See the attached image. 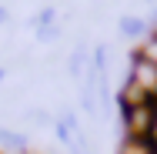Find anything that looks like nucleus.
<instances>
[{
    "instance_id": "f257e3e1",
    "label": "nucleus",
    "mask_w": 157,
    "mask_h": 154,
    "mask_svg": "<svg viewBox=\"0 0 157 154\" xmlns=\"http://www.w3.org/2000/svg\"><path fill=\"white\" fill-rule=\"evenodd\" d=\"M157 114L151 111V104H140V107H127L124 111V127H127V137H147L151 127H154Z\"/></svg>"
},
{
    "instance_id": "9d476101",
    "label": "nucleus",
    "mask_w": 157,
    "mask_h": 154,
    "mask_svg": "<svg viewBox=\"0 0 157 154\" xmlns=\"http://www.w3.org/2000/svg\"><path fill=\"white\" fill-rule=\"evenodd\" d=\"M37 37H40V40H54V37H57V27H40Z\"/></svg>"
},
{
    "instance_id": "6e6552de",
    "label": "nucleus",
    "mask_w": 157,
    "mask_h": 154,
    "mask_svg": "<svg viewBox=\"0 0 157 154\" xmlns=\"http://www.w3.org/2000/svg\"><path fill=\"white\" fill-rule=\"evenodd\" d=\"M54 20H57V10H54V7H44V10L33 17V27H37V30H40V27H54Z\"/></svg>"
},
{
    "instance_id": "f8f14e48",
    "label": "nucleus",
    "mask_w": 157,
    "mask_h": 154,
    "mask_svg": "<svg viewBox=\"0 0 157 154\" xmlns=\"http://www.w3.org/2000/svg\"><path fill=\"white\" fill-rule=\"evenodd\" d=\"M3 20H7V10H3V7H0V24H3Z\"/></svg>"
},
{
    "instance_id": "423d86ee",
    "label": "nucleus",
    "mask_w": 157,
    "mask_h": 154,
    "mask_svg": "<svg viewBox=\"0 0 157 154\" xmlns=\"http://www.w3.org/2000/svg\"><path fill=\"white\" fill-rule=\"evenodd\" d=\"M0 144L10 148V151H24V148H27V137H24V134H13V131H7V127H0Z\"/></svg>"
},
{
    "instance_id": "ddd939ff",
    "label": "nucleus",
    "mask_w": 157,
    "mask_h": 154,
    "mask_svg": "<svg viewBox=\"0 0 157 154\" xmlns=\"http://www.w3.org/2000/svg\"><path fill=\"white\" fill-rule=\"evenodd\" d=\"M0 81H3V67H0Z\"/></svg>"
},
{
    "instance_id": "f03ea898",
    "label": "nucleus",
    "mask_w": 157,
    "mask_h": 154,
    "mask_svg": "<svg viewBox=\"0 0 157 154\" xmlns=\"http://www.w3.org/2000/svg\"><path fill=\"white\" fill-rule=\"evenodd\" d=\"M130 81H137L151 97H157V64L144 61V57L137 54V57H134V70H130Z\"/></svg>"
},
{
    "instance_id": "0eeeda50",
    "label": "nucleus",
    "mask_w": 157,
    "mask_h": 154,
    "mask_svg": "<svg viewBox=\"0 0 157 154\" xmlns=\"http://www.w3.org/2000/svg\"><path fill=\"white\" fill-rule=\"evenodd\" d=\"M124 154H154V144L147 137H127L124 141Z\"/></svg>"
},
{
    "instance_id": "1a4fd4ad",
    "label": "nucleus",
    "mask_w": 157,
    "mask_h": 154,
    "mask_svg": "<svg viewBox=\"0 0 157 154\" xmlns=\"http://www.w3.org/2000/svg\"><path fill=\"white\" fill-rule=\"evenodd\" d=\"M140 57L151 61V64H157V34H154V37H147V44L140 47Z\"/></svg>"
},
{
    "instance_id": "39448f33",
    "label": "nucleus",
    "mask_w": 157,
    "mask_h": 154,
    "mask_svg": "<svg viewBox=\"0 0 157 154\" xmlns=\"http://www.w3.org/2000/svg\"><path fill=\"white\" fill-rule=\"evenodd\" d=\"M117 30L124 34V37H140V34L147 30V24H144L140 17H121V24H117Z\"/></svg>"
},
{
    "instance_id": "20e7f679",
    "label": "nucleus",
    "mask_w": 157,
    "mask_h": 154,
    "mask_svg": "<svg viewBox=\"0 0 157 154\" xmlns=\"http://www.w3.org/2000/svg\"><path fill=\"white\" fill-rule=\"evenodd\" d=\"M90 70V64H87V47H77L74 54H70V61H67V74L70 77H80V74H87Z\"/></svg>"
},
{
    "instance_id": "7ed1b4c3",
    "label": "nucleus",
    "mask_w": 157,
    "mask_h": 154,
    "mask_svg": "<svg viewBox=\"0 0 157 154\" xmlns=\"http://www.w3.org/2000/svg\"><path fill=\"white\" fill-rule=\"evenodd\" d=\"M147 101H151V94L144 91L137 81H130V77H127L124 91H121V107H124V111H127V107H140V104H147Z\"/></svg>"
},
{
    "instance_id": "9b49d317",
    "label": "nucleus",
    "mask_w": 157,
    "mask_h": 154,
    "mask_svg": "<svg viewBox=\"0 0 157 154\" xmlns=\"http://www.w3.org/2000/svg\"><path fill=\"white\" fill-rule=\"evenodd\" d=\"M147 141H151V144L157 148V121H154V127H151V134H147Z\"/></svg>"
},
{
    "instance_id": "4468645a",
    "label": "nucleus",
    "mask_w": 157,
    "mask_h": 154,
    "mask_svg": "<svg viewBox=\"0 0 157 154\" xmlns=\"http://www.w3.org/2000/svg\"><path fill=\"white\" fill-rule=\"evenodd\" d=\"M154 154H157V148H154Z\"/></svg>"
}]
</instances>
